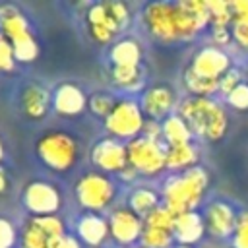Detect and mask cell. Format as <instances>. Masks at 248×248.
I'll list each match as a JSON object with an SVG mask.
<instances>
[{
	"label": "cell",
	"instance_id": "obj_1",
	"mask_svg": "<svg viewBox=\"0 0 248 248\" xmlns=\"http://www.w3.org/2000/svg\"><path fill=\"white\" fill-rule=\"evenodd\" d=\"M141 21L153 39L161 43H176L190 41L202 29L211 25V14L203 0L149 2L141 10Z\"/></svg>",
	"mask_w": 248,
	"mask_h": 248
},
{
	"label": "cell",
	"instance_id": "obj_2",
	"mask_svg": "<svg viewBox=\"0 0 248 248\" xmlns=\"http://www.w3.org/2000/svg\"><path fill=\"white\" fill-rule=\"evenodd\" d=\"M178 114L184 118L192 134L205 141H219L229 130L225 108L211 97L188 95L178 103Z\"/></svg>",
	"mask_w": 248,
	"mask_h": 248
},
{
	"label": "cell",
	"instance_id": "obj_3",
	"mask_svg": "<svg viewBox=\"0 0 248 248\" xmlns=\"http://www.w3.org/2000/svg\"><path fill=\"white\" fill-rule=\"evenodd\" d=\"M209 184V174L202 167H192L184 172L172 174L163 188V205L174 213L182 215L194 211Z\"/></svg>",
	"mask_w": 248,
	"mask_h": 248
},
{
	"label": "cell",
	"instance_id": "obj_4",
	"mask_svg": "<svg viewBox=\"0 0 248 248\" xmlns=\"http://www.w3.org/2000/svg\"><path fill=\"white\" fill-rule=\"evenodd\" d=\"M132 14L124 2H95L85 12V21L93 41L108 45L130 25Z\"/></svg>",
	"mask_w": 248,
	"mask_h": 248
},
{
	"label": "cell",
	"instance_id": "obj_5",
	"mask_svg": "<svg viewBox=\"0 0 248 248\" xmlns=\"http://www.w3.org/2000/svg\"><path fill=\"white\" fill-rule=\"evenodd\" d=\"M0 33L10 41L14 56L21 64H29L39 54V45L31 33L27 17L12 4L0 6Z\"/></svg>",
	"mask_w": 248,
	"mask_h": 248
},
{
	"label": "cell",
	"instance_id": "obj_6",
	"mask_svg": "<svg viewBox=\"0 0 248 248\" xmlns=\"http://www.w3.org/2000/svg\"><path fill=\"white\" fill-rule=\"evenodd\" d=\"M35 149L43 165H46L54 172H68L79 157V147L76 138L60 130L43 134Z\"/></svg>",
	"mask_w": 248,
	"mask_h": 248
},
{
	"label": "cell",
	"instance_id": "obj_7",
	"mask_svg": "<svg viewBox=\"0 0 248 248\" xmlns=\"http://www.w3.org/2000/svg\"><path fill=\"white\" fill-rule=\"evenodd\" d=\"M116 194L114 182L108 178V174L101 170H89L83 172L76 182V198L81 207H85L89 213H99L107 205L112 203Z\"/></svg>",
	"mask_w": 248,
	"mask_h": 248
},
{
	"label": "cell",
	"instance_id": "obj_8",
	"mask_svg": "<svg viewBox=\"0 0 248 248\" xmlns=\"http://www.w3.org/2000/svg\"><path fill=\"white\" fill-rule=\"evenodd\" d=\"M145 122H147L145 114L138 101L118 99L112 112L105 118V128H107L108 136H112L120 141L122 140L130 141V140H136L138 136H141Z\"/></svg>",
	"mask_w": 248,
	"mask_h": 248
},
{
	"label": "cell",
	"instance_id": "obj_9",
	"mask_svg": "<svg viewBox=\"0 0 248 248\" xmlns=\"http://www.w3.org/2000/svg\"><path fill=\"white\" fill-rule=\"evenodd\" d=\"M130 167L143 176H155L167 169V143L153 141L145 136L126 141Z\"/></svg>",
	"mask_w": 248,
	"mask_h": 248
},
{
	"label": "cell",
	"instance_id": "obj_10",
	"mask_svg": "<svg viewBox=\"0 0 248 248\" xmlns=\"http://www.w3.org/2000/svg\"><path fill=\"white\" fill-rule=\"evenodd\" d=\"M62 234H66V229L58 215H33L21 229L19 248H50L52 242Z\"/></svg>",
	"mask_w": 248,
	"mask_h": 248
},
{
	"label": "cell",
	"instance_id": "obj_11",
	"mask_svg": "<svg viewBox=\"0 0 248 248\" xmlns=\"http://www.w3.org/2000/svg\"><path fill=\"white\" fill-rule=\"evenodd\" d=\"M23 205L35 217L56 215L62 205V196L54 184L45 180H33L23 190Z\"/></svg>",
	"mask_w": 248,
	"mask_h": 248
},
{
	"label": "cell",
	"instance_id": "obj_12",
	"mask_svg": "<svg viewBox=\"0 0 248 248\" xmlns=\"http://www.w3.org/2000/svg\"><path fill=\"white\" fill-rule=\"evenodd\" d=\"M89 157H91V163L105 174H108V172L120 174L130 165L126 143L112 136H107V138H101L99 141H95Z\"/></svg>",
	"mask_w": 248,
	"mask_h": 248
},
{
	"label": "cell",
	"instance_id": "obj_13",
	"mask_svg": "<svg viewBox=\"0 0 248 248\" xmlns=\"http://www.w3.org/2000/svg\"><path fill=\"white\" fill-rule=\"evenodd\" d=\"M186 68L192 70L196 76L221 81V78L232 66H231V56L221 46L215 45V46H202L200 50H196Z\"/></svg>",
	"mask_w": 248,
	"mask_h": 248
},
{
	"label": "cell",
	"instance_id": "obj_14",
	"mask_svg": "<svg viewBox=\"0 0 248 248\" xmlns=\"http://www.w3.org/2000/svg\"><path fill=\"white\" fill-rule=\"evenodd\" d=\"M110 238L122 246H132L141 238L143 219L136 215L130 207H116L108 215Z\"/></svg>",
	"mask_w": 248,
	"mask_h": 248
},
{
	"label": "cell",
	"instance_id": "obj_15",
	"mask_svg": "<svg viewBox=\"0 0 248 248\" xmlns=\"http://www.w3.org/2000/svg\"><path fill=\"white\" fill-rule=\"evenodd\" d=\"M174 105H176L174 89L167 83H157V85L147 87L140 99V107H141L143 114L149 120H157V122L170 116Z\"/></svg>",
	"mask_w": 248,
	"mask_h": 248
},
{
	"label": "cell",
	"instance_id": "obj_16",
	"mask_svg": "<svg viewBox=\"0 0 248 248\" xmlns=\"http://www.w3.org/2000/svg\"><path fill=\"white\" fill-rule=\"evenodd\" d=\"M236 221H238V215L227 202L217 200L205 207V213H203L205 231L215 238H227V236L234 234Z\"/></svg>",
	"mask_w": 248,
	"mask_h": 248
},
{
	"label": "cell",
	"instance_id": "obj_17",
	"mask_svg": "<svg viewBox=\"0 0 248 248\" xmlns=\"http://www.w3.org/2000/svg\"><path fill=\"white\" fill-rule=\"evenodd\" d=\"M87 95L76 83H60L52 91V108L62 116H78L87 108Z\"/></svg>",
	"mask_w": 248,
	"mask_h": 248
},
{
	"label": "cell",
	"instance_id": "obj_18",
	"mask_svg": "<svg viewBox=\"0 0 248 248\" xmlns=\"http://www.w3.org/2000/svg\"><path fill=\"white\" fill-rule=\"evenodd\" d=\"M76 232H78V238L81 244L99 248L110 236L108 219H105L99 213H85L79 217V221L76 225Z\"/></svg>",
	"mask_w": 248,
	"mask_h": 248
},
{
	"label": "cell",
	"instance_id": "obj_19",
	"mask_svg": "<svg viewBox=\"0 0 248 248\" xmlns=\"http://www.w3.org/2000/svg\"><path fill=\"white\" fill-rule=\"evenodd\" d=\"M19 105L25 116L33 120H41L46 116L50 105H52V95L39 83H29L21 89L19 95Z\"/></svg>",
	"mask_w": 248,
	"mask_h": 248
},
{
	"label": "cell",
	"instance_id": "obj_20",
	"mask_svg": "<svg viewBox=\"0 0 248 248\" xmlns=\"http://www.w3.org/2000/svg\"><path fill=\"white\" fill-rule=\"evenodd\" d=\"M203 232H205L203 217L198 215L196 211H188V213L176 215V221H174V240L178 244L192 246V244L202 240Z\"/></svg>",
	"mask_w": 248,
	"mask_h": 248
},
{
	"label": "cell",
	"instance_id": "obj_21",
	"mask_svg": "<svg viewBox=\"0 0 248 248\" xmlns=\"http://www.w3.org/2000/svg\"><path fill=\"white\" fill-rule=\"evenodd\" d=\"M141 46L136 39L124 37L116 43H112L108 58L112 66H141Z\"/></svg>",
	"mask_w": 248,
	"mask_h": 248
},
{
	"label": "cell",
	"instance_id": "obj_22",
	"mask_svg": "<svg viewBox=\"0 0 248 248\" xmlns=\"http://www.w3.org/2000/svg\"><path fill=\"white\" fill-rule=\"evenodd\" d=\"M192 138H194L192 130L188 128V124L184 122V118L178 112L170 114L163 120V140H165L167 147L192 143Z\"/></svg>",
	"mask_w": 248,
	"mask_h": 248
},
{
	"label": "cell",
	"instance_id": "obj_23",
	"mask_svg": "<svg viewBox=\"0 0 248 248\" xmlns=\"http://www.w3.org/2000/svg\"><path fill=\"white\" fill-rule=\"evenodd\" d=\"M161 205L159 202V194L153 190V188H147V186H140V188H134L128 196V207L140 215L141 219H145L149 213H153L157 207Z\"/></svg>",
	"mask_w": 248,
	"mask_h": 248
},
{
	"label": "cell",
	"instance_id": "obj_24",
	"mask_svg": "<svg viewBox=\"0 0 248 248\" xmlns=\"http://www.w3.org/2000/svg\"><path fill=\"white\" fill-rule=\"evenodd\" d=\"M196 161H198V149L194 143L167 147V169L169 170L184 172V170L196 167Z\"/></svg>",
	"mask_w": 248,
	"mask_h": 248
},
{
	"label": "cell",
	"instance_id": "obj_25",
	"mask_svg": "<svg viewBox=\"0 0 248 248\" xmlns=\"http://www.w3.org/2000/svg\"><path fill=\"white\" fill-rule=\"evenodd\" d=\"M110 78L116 87L124 91H140L143 87L141 66H110Z\"/></svg>",
	"mask_w": 248,
	"mask_h": 248
},
{
	"label": "cell",
	"instance_id": "obj_26",
	"mask_svg": "<svg viewBox=\"0 0 248 248\" xmlns=\"http://www.w3.org/2000/svg\"><path fill=\"white\" fill-rule=\"evenodd\" d=\"M232 10V41L248 50V0L231 2Z\"/></svg>",
	"mask_w": 248,
	"mask_h": 248
},
{
	"label": "cell",
	"instance_id": "obj_27",
	"mask_svg": "<svg viewBox=\"0 0 248 248\" xmlns=\"http://www.w3.org/2000/svg\"><path fill=\"white\" fill-rule=\"evenodd\" d=\"M184 79V87L188 89V93H192L194 97H211L215 91H219V81L217 79H207L202 76H196L192 70H184L182 74Z\"/></svg>",
	"mask_w": 248,
	"mask_h": 248
},
{
	"label": "cell",
	"instance_id": "obj_28",
	"mask_svg": "<svg viewBox=\"0 0 248 248\" xmlns=\"http://www.w3.org/2000/svg\"><path fill=\"white\" fill-rule=\"evenodd\" d=\"M172 240H174V232L145 227V225H143V232H141V238H140L143 248H170Z\"/></svg>",
	"mask_w": 248,
	"mask_h": 248
},
{
	"label": "cell",
	"instance_id": "obj_29",
	"mask_svg": "<svg viewBox=\"0 0 248 248\" xmlns=\"http://www.w3.org/2000/svg\"><path fill=\"white\" fill-rule=\"evenodd\" d=\"M207 6H209V14H211V29L213 27H229V25H232L231 2L207 0Z\"/></svg>",
	"mask_w": 248,
	"mask_h": 248
},
{
	"label": "cell",
	"instance_id": "obj_30",
	"mask_svg": "<svg viewBox=\"0 0 248 248\" xmlns=\"http://www.w3.org/2000/svg\"><path fill=\"white\" fill-rule=\"evenodd\" d=\"M116 103H118V101H116L110 93H107V91H97V93H93V95L87 99V108H89L93 114H97V116H101V118H107V116L112 112V108H114Z\"/></svg>",
	"mask_w": 248,
	"mask_h": 248
},
{
	"label": "cell",
	"instance_id": "obj_31",
	"mask_svg": "<svg viewBox=\"0 0 248 248\" xmlns=\"http://www.w3.org/2000/svg\"><path fill=\"white\" fill-rule=\"evenodd\" d=\"M174 221H176V215L170 213L165 205H159L153 213H149L143 219V225L145 227H153V229H163V231L174 232Z\"/></svg>",
	"mask_w": 248,
	"mask_h": 248
},
{
	"label": "cell",
	"instance_id": "obj_32",
	"mask_svg": "<svg viewBox=\"0 0 248 248\" xmlns=\"http://www.w3.org/2000/svg\"><path fill=\"white\" fill-rule=\"evenodd\" d=\"M227 103L236 110H248V81H242L227 95Z\"/></svg>",
	"mask_w": 248,
	"mask_h": 248
},
{
	"label": "cell",
	"instance_id": "obj_33",
	"mask_svg": "<svg viewBox=\"0 0 248 248\" xmlns=\"http://www.w3.org/2000/svg\"><path fill=\"white\" fill-rule=\"evenodd\" d=\"M234 248H248V211H242L236 221V229L232 234Z\"/></svg>",
	"mask_w": 248,
	"mask_h": 248
},
{
	"label": "cell",
	"instance_id": "obj_34",
	"mask_svg": "<svg viewBox=\"0 0 248 248\" xmlns=\"http://www.w3.org/2000/svg\"><path fill=\"white\" fill-rule=\"evenodd\" d=\"M17 240V231L14 223L6 217H0V248H14Z\"/></svg>",
	"mask_w": 248,
	"mask_h": 248
},
{
	"label": "cell",
	"instance_id": "obj_35",
	"mask_svg": "<svg viewBox=\"0 0 248 248\" xmlns=\"http://www.w3.org/2000/svg\"><path fill=\"white\" fill-rule=\"evenodd\" d=\"M16 66V56L10 41L0 33V72H10Z\"/></svg>",
	"mask_w": 248,
	"mask_h": 248
},
{
	"label": "cell",
	"instance_id": "obj_36",
	"mask_svg": "<svg viewBox=\"0 0 248 248\" xmlns=\"http://www.w3.org/2000/svg\"><path fill=\"white\" fill-rule=\"evenodd\" d=\"M242 83V72L238 70V68H231L223 78H221V81H219V91L227 97L234 87H238Z\"/></svg>",
	"mask_w": 248,
	"mask_h": 248
},
{
	"label": "cell",
	"instance_id": "obj_37",
	"mask_svg": "<svg viewBox=\"0 0 248 248\" xmlns=\"http://www.w3.org/2000/svg\"><path fill=\"white\" fill-rule=\"evenodd\" d=\"M141 136H145V138H149V140H153V141H163V143H165V140H163V122L147 120L145 126H143Z\"/></svg>",
	"mask_w": 248,
	"mask_h": 248
},
{
	"label": "cell",
	"instance_id": "obj_38",
	"mask_svg": "<svg viewBox=\"0 0 248 248\" xmlns=\"http://www.w3.org/2000/svg\"><path fill=\"white\" fill-rule=\"evenodd\" d=\"M50 248H83V244L79 242V238L78 236H74V234H62V236H58L54 242H52V246Z\"/></svg>",
	"mask_w": 248,
	"mask_h": 248
},
{
	"label": "cell",
	"instance_id": "obj_39",
	"mask_svg": "<svg viewBox=\"0 0 248 248\" xmlns=\"http://www.w3.org/2000/svg\"><path fill=\"white\" fill-rule=\"evenodd\" d=\"M232 39V31H229V27H213V41L217 43V46H225L227 43H231Z\"/></svg>",
	"mask_w": 248,
	"mask_h": 248
},
{
	"label": "cell",
	"instance_id": "obj_40",
	"mask_svg": "<svg viewBox=\"0 0 248 248\" xmlns=\"http://www.w3.org/2000/svg\"><path fill=\"white\" fill-rule=\"evenodd\" d=\"M8 188H10V176H8L6 169L0 165V194L8 192Z\"/></svg>",
	"mask_w": 248,
	"mask_h": 248
},
{
	"label": "cell",
	"instance_id": "obj_41",
	"mask_svg": "<svg viewBox=\"0 0 248 248\" xmlns=\"http://www.w3.org/2000/svg\"><path fill=\"white\" fill-rule=\"evenodd\" d=\"M4 159V143H2V140H0V161Z\"/></svg>",
	"mask_w": 248,
	"mask_h": 248
},
{
	"label": "cell",
	"instance_id": "obj_42",
	"mask_svg": "<svg viewBox=\"0 0 248 248\" xmlns=\"http://www.w3.org/2000/svg\"><path fill=\"white\" fill-rule=\"evenodd\" d=\"M174 248H192V246H184V244H176Z\"/></svg>",
	"mask_w": 248,
	"mask_h": 248
},
{
	"label": "cell",
	"instance_id": "obj_43",
	"mask_svg": "<svg viewBox=\"0 0 248 248\" xmlns=\"http://www.w3.org/2000/svg\"><path fill=\"white\" fill-rule=\"evenodd\" d=\"M134 248H143V246H134Z\"/></svg>",
	"mask_w": 248,
	"mask_h": 248
},
{
	"label": "cell",
	"instance_id": "obj_44",
	"mask_svg": "<svg viewBox=\"0 0 248 248\" xmlns=\"http://www.w3.org/2000/svg\"><path fill=\"white\" fill-rule=\"evenodd\" d=\"M246 78H248V68H246Z\"/></svg>",
	"mask_w": 248,
	"mask_h": 248
}]
</instances>
